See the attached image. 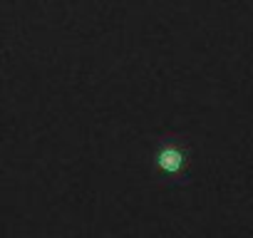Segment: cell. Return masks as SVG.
<instances>
[{"instance_id":"obj_1","label":"cell","mask_w":253,"mask_h":238,"mask_svg":"<svg viewBox=\"0 0 253 238\" xmlns=\"http://www.w3.org/2000/svg\"><path fill=\"white\" fill-rule=\"evenodd\" d=\"M154 176L167 186H186L191 176V142L184 134L157 139L152 152Z\"/></svg>"}]
</instances>
